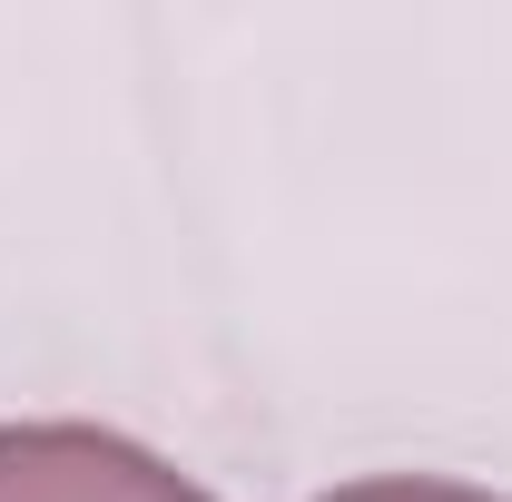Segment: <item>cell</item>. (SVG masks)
Segmentation results:
<instances>
[{
	"instance_id": "obj_1",
	"label": "cell",
	"mask_w": 512,
	"mask_h": 502,
	"mask_svg": "<svg viewBox=\"0 0 512 502\" xmlns=\"http://www.w3.org/2000/svg\"><path fill=\"white\" fill-rule=\"evenodd\" d=\"M0 502H207V493L99 424H0Z\"/></svg>"
},
{
	"instance_id": "obj_2",
	"label": "cell",
	"mask_w": 512,
	"mask_h": 502,
	"mask_svg": "<svg viewBox=\"0 0 512 502\" xmlns=\"http://www.w3.org/2000/svg\"><path fill=\"white\" fill-rule=\"evenodd\" d=\"M325 502H493V493H463V483H345Z\"/></svg>"
}]
</instances>
